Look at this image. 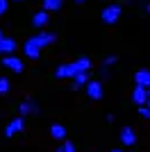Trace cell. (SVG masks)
Wrapping results in <instances>:
<instances>
[{"instance_id":"1","label":"cell","mask_w":150,"mask_h":152,"mask_svg":"<svg viewBox=\"0 0 150 152\" xmlns=\"http://www.w3.org/2000/svg\"><path fill=\"white\" fill-rule=\"evenodd\" d=\"M89 70H91V59H89V57H80V59H75V61H68V64L57 66L55 77H59V80H73L75 75L89 73Z\"/></svg>"},{"instance_id":"2","label":"cell","mask_w":150,"mask_h":152,"mask_svg":"<svg viewBox=\"0 0 150 152\" xmlns=\"http://www.w3.org/2000/svg\"><path fill=\"white\" fill-rule=\"evenodd\" d=\"M121 14H123V7L121 5H107L102 7V12H100V20L105 23V25H116L121 18Z\"/></svg>"},{"instance_id":"3","label":"cell","mask_w":150,"mask_h":152,"mask_svg":"<svg viewBox=\"0 0 150 152\" xmlns=\"http://www.w3.org/2000/svg\"><path fill=\"white\" fill-rule=\"evenodd\" d=\"M55 39H57V34L55 32H48V30H41V32H37L34 37H30V41L34 45H39L41 50H43L46 45H50V43H55Z\"/></svg>"},{"instance_id":"4","label":"cell","mask_w":150,"mask_h":152,"mask_svg":"<svg viewBox=\"0 0 150 152\" xmlns=\"http://www.w3.org/2000/svg\"><path fill=\"white\" fill-rule=\"evenodd\" d=\"M148 100H150V89H146V86H134L132 89V102L137 107H146Z\"/></svg>"},{"instance_id":"5","label":"cell","mask_w":150,"mask_h":152,"mask_svg":"<svg viewBox=\"0 0 150 152\" xmlns=\"http://www.w3.org/2000/svg\"><path fill=\"white\" fill-rule=\"evenodd\" d=\"M23 129H25V118H23V116H18V118H12V121L7 123V127H5V136H7V139H12V136L21 134Z\"/></svg>"},{"instance_id":"6","label":"cell","mask_w":150,"mask_h":152,"mask_svg":"<svg viewBox=\"0 0 150 152\" xmlns=\"http://www.w3.org/2000/svg\"><path fill=\"white\" fill-rule=\"evenodd\" d=\"M2 66L9 68L12 73H23V68H25V64L21 61V57H16V55H5V57H2Z\"/></svg>"},{"instance_id":"7","label":"cell","mask_w":150,"mask_h":152,"mask_svg":"<svg viewBox=\"0 0 150 152\" xmlns=\"http://www.w3.org/2000/svg\"><path fill=\"white\" fill-rule=\"evenodd\" d=\"M87 95L91 98V100H102V95H105L102 82H98V80H91V82L87 84Z\"/></svg>"},{"instance_id":"8","label":"cell","mask_w":150,"mask_h":152,"mask_svg":"<svg viewBox=\"0 0 150 152\" xmlns=\"http://www.w3.org/2000/svg\"><path fill=\"white\" fill-rule=\"evenodd\" d=\"M18 114L23 116V118H25V116H30V114H39V107H37V102L32 100V98L23 100V102L18 104Z\"/></svg>"},{"instance_id":"9","label":"cell","mask_w":150,"mask_h":152,"mask_svg":"<svg viewBox=\"0 0 150 152\" xmlns=\"http://www.w3.org/2000/svg\"><path fill=\"white\" fill-rule=\"evenodd\" d=\"M118 139H121V143L123 145H134L137 143V134H134V129L132 127H121V134H118Z\"/></svg>"},{"instance_id":"10","label":"cell","mask_w":150,"mask_h":152,"mask_svg":"<svg viewBox=\"0 0 150 152\" xmlns=\"http://www.w3.org/2000/svg\"><path fill=\"white\" fill-rule=\"evenodd\" d=\"M48 20H50V14L41 9V12H37L34 16H32V27H37V30L41 32L46 25H48Z\"/></svg>"},{"instance_id":"11","label":"cell","mask_w":150,"mask_h":152,"mask_svg":"<svg viewBox=\"0 0 150 152\" xmlns=\"http://www.w3.org/2000/svg\"><path fill=\"white\" fill-rule=\"evenodd\" d=\"M16 48H18V45H16V41H14L12 37L0 39V55H2V57H5V55H14Z\"/></svg>"},{"instance_id":"12","label":"cell","mask_w":150,"mask_h":152,"mask_svg":"<svg viewBox=\"0 0 150 152\" xmlns=\"http://www.w3.org/2000/svg\"><path fill=\"white\" fill-rule=\"evenodd\" d=\"M134 82H137V86L150 89V70L148 68H139L137 73H134Z\"/></svg>"},{"instance_id":"13","label":"cell","mask_w":150,"mask_h":152,"mask_svg":"<svg viewBox=\"0 0 150 152\" xmlns=\"http://www.w3.org/2000/svg\"><path fill=\"white\" fill-rule=\"evenodd\" d=\"M50 136L55 141H66V127L59 125V123H52L50 125Z\"/></svg>"},{"instance_id":"14","label":"cell","mask_w":150,"mask_h":152,"mask_svg":"<svg viewBox=\"0 0 150 152\" xmlns=\"http://www.w3.org/2000/svg\"><path fill=\"white\" fill-rule=\"evenodd\" d=\"M41 7H43V12L55 14V12H59V9L64 7V0H43V2H41Z\"/></svg>"},{"instance_id":"15","label":"cell","mask_w":150,"mask_h":152,"mask_svg":"<svg viewBox=\"0 0 150 152\" xmlns=\"http://www.w3.org/2000/svg\"><path fill=\"white\" fill-rule=\"evenodd\" d=\"M89 82H91V80H89V73H80V75H75V77H73V89L87 86Z\"/></svg>"},{"instance_id":"16","label":"cell","mask_w":150,"mask_h":152,"mask_svg":"<svg viewBox=\"0 0 150 152\" xmlns=\"http://www.w3.org/2000/svg\"><path fill=\"white\" fill-rule=\"evenodd\" d=\"M9 86H12V84H9V80H7V77H0V95L9 93Z\"/></svg>"},{"instance_id":"17","label":"cell","mask_w":150,"mask_h":152,"mask_svg":"<svg viewBox=\"0 0 150 152\" xmlns=\"http://www.w3.org/2000/svg\"><path fill=\"white\" fill-rule=\"evenodd\" d=\"M116 61H118V57H116V55H112V57H105V59H102V68H109V66H114Z\"/></svg>"},{"instance_id":"18","label":"cell","mask_w":150,"mask_h":152,"mask_svg":"<svg viewBox=\"0 0 150 152\" xmlns=\"http://www.w3.org/2000/svg\"><path fill=\"white\" fill-rule=\"evenodd\" d=\"M62 150H64V152H77V148H75V143H73V141H64Z\"/></svg>"},{"instance_id":"19","label":"cell","mask_w":150,"mask_h":152,"mask_svg":"<svg viewBox=\"0 0 150 152\" xmlns=\"http://www.w3.org/2000/svg\"><path fill=\"white\" fill-rule=\"evenodd\" d=\"M9 9V0H0V16H5Z\"/></svg>"},{"instance_id":"20","label":"cell","mask_w":150,"mask_h":152,"mask_svg":"<svg viewBox=\"0 0 150 152\" xmlns=\"http://www.w3.org/2000/svg\"><path fill=\"white\" fill-rule=\"evenodd\" d=\"M139 114L143 116V118H148V121H150V107H148V104H146V107H139Z\"/></svg>"},{"instance_id":"21","label":"cell","mask_w":150,"mask_h":152,"mask_svg":"<svg viewBox=\"0 0 150 152\" xmlns=\"http://www.w3.org/2000/svg\"><path fill=\"white\" fill-rule=\"evenodd\" d=\"M143 12H146V14H150V2H146V7H143Z\"/></svg>"},{"instance_id":"22","label":"cell","mask_w":150,"mask_h":152,"mask_svg":"<svg viewBox=\"0 0 150 152\" xmlns=\"http://www.w3.org/2000/svg\"><path fill=\"white\" fill-rule=\"evenodd\" d=\"M0 39H5V34H2V27H0Z\"/></svg>"},{"instance_id":"23","label":"cell","mask_w":150,"mask_h":152,"mask_svg":"<svg viewBox=\"0 0 150 152\" xmlns=\"http://www.w3.org/2000/svg\"><path fill=\"white\" fill-rule=\"evenodd\" d=\"M112 152H123V150H118V148H114V150H112Z\"/></svg>"},{"instance_id":"24","label":"cell","mask_w":150,"mask_h":152,"mask_svg":"<svg viewBox=\"0 0 150 152\" xmlns=\"http://www.w3.org/2000/svg\"><path fill=\"white\" fill-rule=\"evenodd\" d=\"M75 2H80V5H82V2H87V0H75Z\"/></svg>"},{"instance_id":"25","label":"cell","mask_w":150,"mask_h":152,"mask_svg":"<svg viewBox=\"0 0 150 152\" xmlns=\"http://www.w3.org/2000/svg\"><path fill=\"white\" fill-rule=\"evenodd\" d=\"M57 152H64V150H62V148H57Z\"/></svg>"},{"instance_id":"26","label":"cell","mask_w":150,"mask_h":152,"mask_svg":"<svg viewBox=\"0 0 150 152\" xmlns=\"http://www.w3.org/2000/svg\"><path fill=\"white\" fill-rule=\"evenodd\" d=\"M14 2H23V0H14Z\"/></svg>"},{"instance_id":"27","label":"cell","mask_w":150,"mask_h":152,"mask_svg":"<svg viewBox=\"0 0 150 152\" xmlns=\"http://www.w3.org/2000/svg\"><path fill=\"white\" fill-rule=\"evenodd\" d=\"M148 107H150V100H148Z\"/></svg>"}]
</instances>
